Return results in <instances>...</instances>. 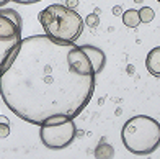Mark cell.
<instances>
[{
  "label": "cell",
  "mask_w": 160,
  "mask_h": 159,
  "mask_svg": "<svg viewBox=\"0 0 160 159\" xmlns=\"http://www.w3.org/2000/svg\"><path fill=\"white\" fill-rule=\"evenodd\" d=\"M145 69H147L152 76L160 77V46L150 49L145 57Z\"/></svg>",
  "instance_id": "52a82bcc"
},
{
  "label": "cell",
  "mask_w": 160,
  "mask_h": 159,
  "mask_svg": "<svg viewBox=\"0 0 160 159\" xmlns=\"http://www.w3.org/2000/svg\"><path fill=\"white\" fill-rule=\"evenodd\" d=\"M0 12L5 13L7 17H10L13 21H17L18 25H23V20H21V17L18 15V12H15L13 8H0Z\"/></svg>",
  "instance_id": "30bf717a"
},
{
  "label": "cell",
  "mask_w": 160,
  "mask_h": 159,
  "mask_svg": "<svg viewBox=\"0 0 160 159\" xmlns=\"http://www.w3.org/2000/svg\"><path fill=\"white\" fill-rule=\"evenodd\" d=\"M38 20L44 34L56 41L75 43L83 31V18L69 5L52 3L39 12Z\"/></svg>",
  "instance_id": "7a4b0ae2"
},
{
  "label": "cell",
  "mask_w": 160,
  "mask_h": 159,
  "mask_svg": "<svg viewBox=\"0 0 160 159\" xmlns=\"http://www.w3.org/2000/svg\"><path fill=\"white\" fill-rule=\"evenodd\" d=\"M121 140L129 153L149 156L160 146V123L147 115H136L122 126Z\"/></svg>",
  "instance_id": "3957f363"
},
{
  "label": "cell",
  "mask_w": 160,
  "mask_h": 159,
  "mask_svg": "<svg viewBox=\"0 0 160 159\" xmlns=\"http://www.w3.org/2000/svg\"><path fill=\"white\" fill-rule=\"evenodd\" d=\"M119 13H121V8L119 7H114V15H119Z\"/></svg>",
  "instance_id": "4fadbf2b"
},
{
  "label": "cell",
  "mask_w": 160,
  "mask_h": 159,
  "mask_svg": "<svg viewBox=\"0 0 160 159\" xmlns=\"http://www.w3.org/2000/svg\"><path fill=\"white\" fill-rule=\"evenodd\" d=\"M122 23H124L128 28H137L141 25V17H139V10H126L122 13Z\"/></svg>",
  "instance_id": "ba28073f"
},
{
  "label": "cell",
  "mask_w": 160,
  "mask_h": 159,
  "mask_svg": "<svg viewBox=\"0 0 160 159\" xmlns=\"http://www.w3.org/2000/svg\"><path fill=\"white\" fill-rule=\"evenodd\" d=\"M77 126L74 120L62 123H42L39 125L41 143L49 149H64L75 140Z\"/></svg>",
  "instance_id": "5b68a950"
},
{
  "label": "cell",
  "mask_w": 160,
  "mask_h": 159,
  "mask_svg": "<svg viewBox=\"0 0 160 159\" xmlns=\"http://www.w3.org/2000/svg\"><path fill=\"white\" fill-rule=\"evenodd\" d=\"M95 71L82 46L48 34L23 38L0 74V95L18 118L31 125L74 120L90 103Z\"/></svg>",
  "instance_id": "6da1fadb"
},
{
  "label": "cell",
  "mask_w": 160,
  "mask_h": 159,
  "mask_svg": "<svg viewBox=\"0 0 160 159\" xmlns=\"http://www.w3.org/2000/svg\"><path fill=\"white\" fill-rule=\"evenodd\" d=\"M12 2H17V3H21V5H30V3H38L41 0H12Z\"/></svg>",
  "instance_id": "7c38bea8"
},
{
  "label": "cell",
  "mask_w": 160,
  "mask_h": 159,
  "mask_svg": "<svg viewBox=\"0 0 160 159\" xmlns=\"http://www.w3.org/2000/svg\"><path fill=\"white\" fill-rule=\"evenodd\" d=\"M139 17H141V23H150L155 18V12L150 7H142L139 10Z\"/></svg>",
  "instance_id": "9c48e42d"
},
{
  "label": "cell",
  "mask_w": 160,
  "mask_h": 159,
  "mask_svg": "<svg viewBox=\"0 0 160 159\" xmlns=\"http://www.w3.org/2000/svg\"><path fill=\"white\" fill-rule=\"evenodd\" d=\"M10 135V123L7 118H0V138H7Z\"/></svg>",
  "instance_id": "8fae6325"
},
{
  "label": "cell",
  "mask_w": 160,
  "mask_h": 159,
  "mask_svg": "<svg viewBox=\"0 0 160 159\" xmlns=\"http://www.w3.org/2000/svg\"><path fill=\"white\" fill-rule=\"evenodd\" d=\"M82 48L85 49V53L88 54L90 61H92V66H93V71H95V74L98 76L100 72L103 71L105 64H106V56H105V53L101 51L100 48L92 46V45H83Z\"/></svg>",
  "instance_id": "8992f818"
},
{
  "label": "cell",
  "mask_w": 160,
  "mask_h": 159,
  "mask_svg": "<svg viewBox=\"0 0 160 159\" xmlns=\"http://www.w3.org/2000/svg\"><path fill=\"white\" fill-rule=\"evenodd\" d=\"M21 40V25L0 12V74L8 66Z\"/></svg>",
  "instance_id": "277c9868"
},
{
  "label": "cell",
  "mask_w": 160,
  "mask_h": 159,
  "mask_svg": "<svg viewBox=\"0 0 160 159\" xmlns=\"http://www.w3.org/2000/svg\"><path fill=\"white\" fill-rule=\"evenodd\" d=\"M157 2H158V3H160V0H157Z\"/></svg>",
  "instance_id": "5bb4252c"
}]
</instances>
